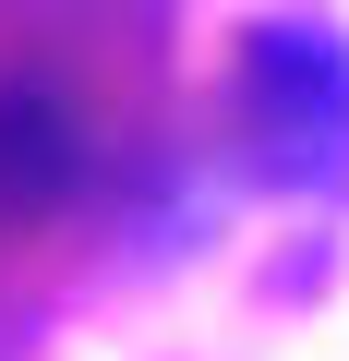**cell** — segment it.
Segmentation results:
<instances>
[{
	"mask_svg": "<svg viewBox=\"0 0 349 361\" xmlns=\"http://www.w3.org/2000/svg\"><path fill=\"white\" fill-rule=\"evenodd\" d=\"M49 180H61V109L0 85V193H49Z\"/></svg>",
	"mask_w": 349,
	"mask_h": 361,
	"instance_id": "7a4b0ae2",
	"label": "cell"
},
{
	"mask_svg": "<svg viewBox=\"0 0 349 361\" xmlns=\"http://www.w3.org/2000/svg\"><path fill=\"white\" fill-rule=\"evenodd\" d=\"M241 109L277 180H349V61L325 25H265L241 61Z\"/></svg>",
	"mask_w": 349,
	"mask_h": 361,
	"instance_id": "6da1fadb",
	"label": "cell"
}]
</instances>
